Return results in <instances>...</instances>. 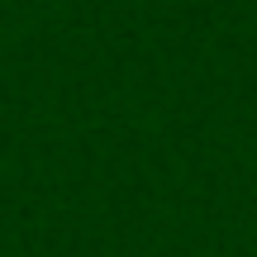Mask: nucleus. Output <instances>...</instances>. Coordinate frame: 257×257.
Segmentation results:
<instances>
[]
</instances>
